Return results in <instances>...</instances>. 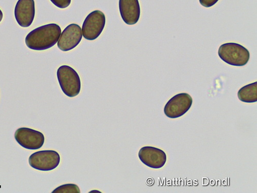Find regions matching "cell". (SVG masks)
<instances>
[{
  "mask_svg": "<svg viewBox=\"0 0 257 193\" xmlns=\"http://www.w3.org/2000/svg\"><path fill=\"white\" fill-rule=\"evenodd\" d=\"M15 138L20 146L30 150L41 148L45 141L44 134L27 127L18 129L15 134Z\"/></svg>",
  "mask_w": 257,
  "mask_h": 193,
  "instance_id": "52a82bcc",
  "label": "cell"
},
{
  "mask_svg": "<svg viewBox=\"0 0 257 193\" xmlns=\"http://www.w3.org/2000/svg\"><path fill=\"white\" fill-rule=\"evenodd\" d=\"M57 77L60 88L64 94L74 98L80 92L81 80L78 73L67 65L60 66L57 71Z\"/></svg>",
  "mask_w": 257,
  "mask_h": 193,
  "instance_id": "7a4b0ae2",
  "label": "cell"
},
{
  "mask_svg": "<svg viewBox=\"0 0 257 193\" xmlns=\"http://www.w3.org/2000/svg\"><path fill=\"white\" fill-rule=\"evenodd\" d=\"M106 24L104 14L96 10L90 13L84 19L82 34L84 39L93 41L97 39L103 32Z\"/></svg>",
  "mask_w": 257,
  "mask_h": 193,
  "instance_id": "277c9868",
  "label": "cell"
},
{
  "mask_svg": "<svg viewBox=\"0 0 257 193\" xmlns=\"http://www.w3.org/2000/svg\"><path fill=\"white\" fill-rule=\"evenodd\" d=\"M61 29L56 24L38 27L30 32L25 39L28 48L34 51H45L54 47L58 41Z\"/></svg>",
  "mask_w": 257,
  "mask_h": 193,
  "instance_id": "6da1fadb",
  "label": "cell"
},
{
  "mask_svg": "<svg viewBox=\"0 0 257 193\" xmlns=\"http://www.w3.org/2000/svg\"><path fill=\"white\" fill-rule=\"evenodd\" d=\"M119 10L126 25L133 26L138 23L141 16L139 0H119Z\"/></svg>",
  "mask_w": 257,
  "mask_h": 193,
  "instance_id": "8fae6325",
  "label": "cell"
},
{
  "mask_svg": "<svg viewBox=\"0 0 257 193\" xmlns=\"http://www.w3.org/2000/svg\"><path fill=\"white\" fill-rule=\"evenodd\" d=\"M82 38L80 27L72 24L64 29L58 41L57 46L63 52L71 51L77 47Z\"/></svg>",
  "mask_w": 257,
  "mask_h": 193,
  "instance_id": "ba28073f",
  "label": "cell"
},
{
  "mask_svg": "<svg viewBox=\"0 0 257 193\" xmlns=\"http://www.w3.org/2000/svg\"><path fill=\"white\" fill-rule=\"evenodd\" d=\"M192 103V99L189 94H178L167 103L164 107V113L171 119L180 118L189 111Z\"/></svg>",
  "mask_w": 257,
  "mask_h": 193,
  "instance_id": "8992f818",
  "label": "cell"
},
{
  "mask_svg": "<svg viewBox=\"0 0 257 193\" xmlns=\"http://www.w3.org/2000/svg\"><path fill=\"white\" fill-rule=\"evenodd\" d=\"M30 166L41 171H51L57 168L60 162L59 154L53 150L35 152L29 159Z\"/></svg>",
  "mask_w": 257,
  "mask_h": 193,
  "instance_id": "5b68a950",
  "label": "cell"
},
{
  "mask_svg": "<svg viewBox=\"0 0 257 193\" xmlns=\"http://www.w3.org/2000/svg\"><path fill=\"white\" fill-rule=\"evenodd\" d=\"M53 193H79L80 190L79 187L75 184H66L62 185L53 191Z\"/></svg>",
  "mask_w": 257,
  "mask_h": 193,
  "instance_id": "4fadbf2b",
  "label": "cell"
},
{
  "mask_svg": "<svg viewBox=\"0 0 257 193\" xmlns=\"http://www.w3.org/2000/svg\"><path fill=\"white\" fill-rule=\"evenodd\" d=\"M239 99L244 103H252L257 101V82L245 85L238 92Z\"/></svg>",
  "mask_w": 257,
  "mask_h": 193,
  "instance_id": "7c38bea8",
  "label": "cell"
},
{
  "mask_svg": "<svg viewBox=\"0 0 257 193\" xmlns=\"http://www.w3.org/2000/svg\"><path fill=\"white\" fill-rule=\"evenodd\" d=\"M139 157L145 165L154 169L163 167L167 162V155L165 152L153 146H145L141 148Z\"/></svg>",
  "mask_w": 257,
  "mask_h": 193,
  "instance_id": "30bf717a",
  "label": "cell"
},
{
  "mask_svg": "<svg viewBox=\"0 0 257 193\" xmlns=\"http://www.w3.org/2000/svg\"><path fill=\"white\" fill-rule=\"evenodd\" d=\"M4 18V13L1 9H0V23L2 22Z\"/></svg>",
  "mask_w": 257,
  "mask_h": 193,
  "instance_id": "2e32d148",
  "label": "cell"
},
{
  "mask_svg": "<svg viewBox=\"0 0 257 193\" xmlns=\"http://www.w3.org/2000/svg\"><path fill=\"white\" fill-rule=\"evenodd\" d=\"M14 14L19 26L24 28L30 27L35 17L34 0H18L15 6Z\"/></svg>",
  "mask_w": 257,
  "mask_h": 193,
  "instance_id": "9c48e42d",
  "label": "cell"
},
{
  "mask_svg": "<svg viewBox=\"0 0 257 193\" xmlns=\"http://www.w3.org/2000/svg\"><path fill=\"white\" fill-rule=\"evenodd\" d=\"M50 1L55 6L60 9L68 8L72 2V0H50Z\"/></svg>",
  "mask_w": 257,
  "mask_h": 193,
  "instance_id": "5bb4252c",
  "label": "cell"
},
{
  "mask_svg": "<svg viewBox=\"0 0 257 193\" xmlns=\"http://www.w3.org/2000/svg\"><path fill=\"white\" fill-rule=\"evenodd\" d=\"M219 1V0H199L200 5L206 8L215 6Z\"/></svg>",
  "mask_w": 257,
  "mask_h": 193,
  "instance_id": "9a60e30c",
  "label": "cell"
},
{
  "mask_svg": "<svg viewBox=\"0 0 257 193\" xmlns=\"http://www.w3.org/2000/svg\"><path fill=\"white\" fill-rule=\"evenodd\" d=\"M219 57L229 65L242 67L246 65L250 58L248 50L236 43H226L218 50Z\"/></svg>",
  "mask_w": 257,
  "mask_h": 193,
  "instance_id": "3957f363",
  "label": "cell"
}]
</instances>
